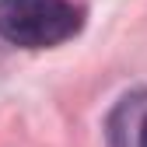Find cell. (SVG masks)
<instances>
[{
	"mask_svg": "<svg viewBox=\"0 0 147 147\" xmlns=\"http://www.w3.org/2000/svg\"><path fill=\"white\" fill-rule=\"evenodd\" d=\"M81 28L70 0H0V39L21 49H49Z\"/></svg>",
	"mask_w": 147,
	"mask_h": 147,
	"instance_id": "1",
	"label": "cell"
},
{
	"mask_svg": "<svg viewBox=\"0 0 147 147\" xmlns=\"http://www.w3.org/2000/svg\"><path fill=\"white\" fill-rule=\"evenodd\" d=\"M140 147H147V119L140 123Z\"/></svg>",
	"mask_w": 147,
	"mask_h": 147,
	"instance_id": "2",
	"label": "cell"
}]
</instances>
